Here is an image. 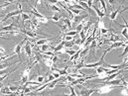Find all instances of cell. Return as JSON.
I'll return each mask as SVG.
<instances>
[{"instance_id": "39", "label": "cell", "mask_w": 128, "mask_h": 96, "mask_svg": "<svg viewBox=\"0 0 128 96\" xmlns=\"http://www.w3.org/2000/svg\"><path fill=\"white\" fill-rule=\"evenodd\" d=\"M127 53H128V48H127V46H125V47H124V51H123V53L121 54V56H120V57H123V56H125Z\"/></svg>"}, {"instance_id": "9", "label": "cell", "mask_w": 128, "mask_h": 96, "mask_svg": "<svg viewBox=\"0 0 128 96\" xmlns=\"http://www.w3.org/2000/svg\"><path fill=\"white\" fill-rule=\"evenodd\" d=\"M55 38H44V39H40L36 41V46H42L44 44H47L49 42H52Z\"/></svg>"}, {"instance_id": "27", "label": "cell", "mask_w": 128, "mask_h": 96, "mask_svg": "<svg viewBox=\"0 0 128 96\" xmlns=\"http://www.w3.org/2000/svg\"><path fill=\"white\" fill-rule=\"evenodd\" d=\"M78 31H70V32H66L64 34V36H76V35H78Z\"/></svg>"}, {"instance_id": "18", "label": "cell", "mask_w": 128, "mask_h": 96, "mask_svg": "<svg viewBox=\"0 0 128 96\" xmlns=\"http://www.w3.org/2000/svg\"><path fill=\"white\" fill-rule=\"evenodd\" d=\"M66 41V40H64ZM74 41L72 40V41H66L64 42V49H72V47L74 46Z\"/></svg>"}, {"instance_id": "2", "label": "cell", "mask_w": 128, "mask_h": 96, "mask_svg": "<svg viewBox=\"0 0 128 96\" xmlns=\"http://www.w3.org/2000/svg\"><path fill=\"white\" fill-rule=\"evenodd\" d=\"M26 41H27V39L25 38L22 42H20L18 45H16L15 50H14V52H13V55H17V56L19 57V61H20V62H22V60H21V51H22L23 46H24V43H25Z\"/></svg>"}, {"instance_id": "6", "label": "cell", "mask_w": 128, "mask_h": 96, "mask_svg": "<svg viewBox=\"0 0 128 96\" xmlns=\"http://www.w3.org/2000/svg\"><path fill=\"white\" fill-rule=\"evenodd\" d=\"M21 14V12L17 9V10H14V11H11V12H9V13H7L6 14V16L1 20V22H4L5 20H7L8 18H11V17H13V16H17V15H20Z\"/></svg>"}, {"instance_id": "12", "label": "cell", "mask_w": 128, "mask_h": 96, "mask_svg": "<svg viewBox=\"0 0 128 96\" xmlns=\"http://www.w3.org/2000/svg\"><path fill=\"white\" fill-rule=\"evenodd\" d=\"M94 92H98V90L96 89H84L80 91V95H90Z\"/></svg>"}, {"instance_id": "11", "label": "cell", "mask_w": 128, "mask_h": 96, "mask_svg": "<svg viewBox=\"0 0 128 96\" xmlns=\"http://www.w3.org/2000/svg\"><path fill=\"white\" fill-rule=\"evenodd\" d=\"M0 94H9V95H14L15 93H14V92H12V91L10 90L9 86H6V87L2 86V87H1V89H0Z\"/></svg>"}, {"instance_id": "34", "label": "cell", "mask_w": 128, "mask_h": 96, "mask_svg": "<svg viewBox=\"0 0 128 96\" xmlns=\"http://www.w3.org/2000/svg\"><path fill=\"white\" fill-rule=\"evenodd\" d=\"M68 88H70V95H76V91H74V86H72V85H68Z\"/></svg>"}, {"instance_id": "28", "label": "cell", "mask_w": 128, "mask_h": 96, "mask_svg": "<svg viewBox=\"0 0 128 96\" xmlns=\"http://www.w3.org/2000/svg\"><path fill=\"white\" fill-rule=\"evenodd\" d=\"M68 9H70V12L74 13V15H80V9H76V8H68Z\"/></svg>"}, {"instance_id": "37", "label": "cell", "mask_w": 128, "mask_h": 96, "mask_svg": "<svg viewBox=\"0 0 128 96\" xmlns=\"http://www.w3.org/2000/svg\"><path fill=\"white\" fill-rule=\"evenodd\" d=\"M64 39L66 41H72V40H74V37L72 36H64Z\"/></svg>"}, {"instance_id": "33", "label": "cell", "mask_w": 128, "mask_h": 96, "mask_svg": "<svg viewBox=\"0 0 128 96\" xmlns=\"http://www.w3.org/2000/svg\"><path fill=\"white\" fill-rule=\"evenodd\" d=\"M44 79H45V76H43V75L37 77V81L40 82V83H43V82H44Z\"/></svg>"}, {"instance_id": "24", "label": "cell", "mask_w": 128, "mask_h": 96, "mask_svg": "<svg viewBox=\"0 0 128 96\" xmlns=\"http://www.w3.org/2000/svg\"><path fill=\"white\" fill-rule=\"evenodd\" d=\"M51 9H52V11H54V12L61 13V9H60V7H58L56 4H53V5L51 6Z\"/></svg>"}, {"instance_id": "32", "label": "cell", "mask_w": 128, "mask_h": 96, "mask_svg": "<svg viewBox=\"0 0 128 96\" xmlns=\"http://www.w3.org/2000/svg\"><path fill=\"white\" fill-rule=\"evenodd\" d=\"M47 75H48V82H50V81H52V80L55 79V76L53 75V73H49Z\"/></svg>"}, {"instance_id": "20", "label": "cell", "mask_w": 128, "mask_h": 96, "mask_svg": "<svg viewBox=\"0 0 128 96\" xmlns=\"http://www.w3.org/2000/svg\"><path fill=\"white\" fill-rule=\"evenodd\" d=\"M61 18H62V15H61L60 13L56 12V13L54 14V16H52V18H51V19H52L53 21H55V22H58V21H59Z\"/></svg>"}, {"instance_id": "10", "label": "cell", "mask_w": 128, "mask_h": 96, "mask_svg": "<svg viewBox=\"0 0 128 96\" xmlns=\"http://www.w3.org/2000/svg\"><path fill=\"white\" fill-rule=\"evenodd\" d=\"M125 46H127V43H125V42H115V43H111L109 49L112 50V49H116L119 47H125Z\"/></svg>"}, {"instance_id": "26", "label": "cell", "mask_w": 128, "mask_h": 96, "mask_svg": "<svg viewBox=\"0 0 128 96\" xmlns=\"http://www.w3.org/2000/svg\"><path fill=\"white\" fill-rule=\"evenodd\" d=\"M96 47V39H92V44H90V46L88 47L90 48V50H94Z\"/></svg>"}, {"instance_id": "36", "label": "cell", "mask_w": 128, "mask_h": 96, "mask_svg": "<svg viewBox=\"0 0 128 96\" xmlns=\"http://www.w3.org/2000/svg\"><path fill=\"white\" fill-rule=\"evenodd\" d=\"M86 4H88V8H92L94 5V0H86Z\"/></svg>"}, {"instance_id": "45", "label": "cell", "mask_w": 128, "mask_h": 96, "mask_svg": "<svg viewBox=\"0 0 128 96\" xmlns=\"http://www.w3.org/2000/svg\"><path fill=\"white\" fill-rule=\"evenodd\" d=\"M39 2H41V0H36V4H35V7H36V6L39 4Z\"/></svg>"}, {"instance_id": "8", "label": "cell", "mask_w": 128, "mask_h": 96, "mask_svg": "<svg viewBox=\"0 0 128 96\" xmlns=\"http://www.w3.org/2000/svg\"><path fill=\"white\" fill-rule=\"evenodd\" d=\"M86 16H88V14H84V15H80V16L76 15V16H74V17L72 18V20L74 23H76V24H80L84 19L86 18Z\"/></svg>"}, {"instance_id": "29", "label": "cell", "mask_w": 128, "mask_h": 96, "mask_svg": "<svg viewBox=\"0 0 128 96\" xmlns=\"http://www.w3.org/2000/svg\"><path fill=\"white\" fill-rule=\"evenodd\" d=\"M42 61V56H41V54L39 55V54H37L36 56H35V60H34V62L37 64V63H39V62H41Z\"/></svg>"}, {"instance_id": "38", "label": "cell", "mask_w": 128, "mask_h": 96, "mask_svg": "<svg viewBox=\"0 0 128 96\" xmlns=\"http://www.w3.org/2000/svg\"><path fill=\"white\" fill-rule=\"evenodd\" d=\"M51 59H52V61H53V63H54V64H56V63H57V61H58V57H57L56 55L52 56V57H51Z\"/></svg>"}, {"instance_id": "5", "label": "cell", "mask_w": 128, "mask_h": 96, "mask_svg": "<svg viewBox=\"0 0 128 96\" xmlns=\"http://www.w3.org/2000/svg\"><path fill=\"white\" fill-rule=\"evenodd\" d=\"M115 42H123V40L121 39V37L119 35H116L115 33H111L110 40L105 41V43H115Z\"/></svg>"}, {"instance_id": "23", "label": "cell", "mask_w": 128, "mask_h": 96, "mask_svg": "<svg viewBox=\"0 0 128 96\" xmlns=\"http://www.w3.org/2000/svg\"><path fill=\"white\" fill-rule=\"evenodd\" d=\"M76 51L72 50V49H64L62 53H66V54H68V55H70V56H72V55L76 54Z\"/></svg>"}, {"instance_id": "15", "label": "cell", "mask_w": 128, "mask_h": 96, "mask_svg": "<svg viewBox=\"0 0 128 96\" xmlns=\"http://www.w3.org/2000/svg\"><path fill=\"white\" fill-rule=\"evenodd\" d=\"M92 6H94V5H92ZM94 9L96 10V14H97V16H98V18H99V20H102L103 17H104V15H105V13H103V12L96 6V5L94 6Z\"/></svg>"}, {"instance_id": "21", "label": "cell", "mask_w": 128, "mask_h": 96, "mask_svg": "<svg viewBox=\"0 0 128 96\" xmlns=\"http://www.w3.org/2000/svg\"><path fill=\"white\" fill-rule=\"evenodd\" d=\"M20 16H21V18H22V20H23V22L24 21H26V20H30L31 19V16L29 15V14H27V13H21L20 14Z\"/></svg>"}, {"instance_id": "14", "label": "cell", "mask_w": 128, "mask_h": 96, "mask_svg": "<svg viewBox=\"0 0 128 96\" xmlns=\"http://www.w3.org/2000/svg\"><path fill=\"white\" fill-rule=\"evenodd\" d=\"M29 6H31V7H32V5H31V4H29ZM30 12L32 13L33 16H36V18H38V19H39V18H43V17H44V15H42L41 13H39V12L37 11L36 7H32V10H31Z\"/></svg>"}, {"instance_id": "4", "label": "cell", "mask_w": 128, "mask_h": 96, "mask_svg": "<svg viewBox=\"0 0 128 96\" xmlns=\"http://www.w3.org/2000/svg\"><path fill=\"white\" fill-rule=\"evenodd\" d=\"M31 43L30 42H26L25 46H24V52L26 54V56L29 59H32V48H31Z\"/></svg>"}, {"instance_id": "40", "label": "cell", "mask_w": 128, "mask_h": 96, "mask_svg": "<svg viewBox=\"0 0 128 96\" xmlns=\"http://www.w3.org/2000/svg\"><path fill=\"white\" fill-rule=\"evenodd\" d=\"M52 72H53V75L55 76V78H59V77L61 76V74H60L59 72H55V70H53Z\"/></svg>"}, {"instance_id": "43", "label": "cell", "mask_w": 128, "mask_h": 96, "mask_svg": "<svg viewBox=\"0 0 128 96\" xmlns=\"http://www.w3.org/2000/svg\"><path fill=\"white\" fill-rule=\"evenodd\" d=\"M115 1H116V0H108V2H109L110 5H113V4L115 3Z\"/></svg>"}, {"instance_id": "41", "label": "cell", "mask_w": 128, "mask_h": 96, "mask_svg": "<svg viewBox=\"0 0 128 96\" xmlns=\"http://www.w3.org/2000/svg\"><path fill=\"white\" fill-rule=\"evenodd\" d=\"M100 32L102 33V34H107V33L109 32V30H107V29H104V28H100Z\"/></svg>"}, {"instance_id": "19", "label": "cell", "mask_w": 128, "mask_h": 96, "mask_svg": "<svg viewBox=\"0 0 128 96\" xmlns=\"http://www.w3.org/2000/svg\"><path fill=\"white\" fill-rule=\"evenodd\" d=\"M40 47H41V50H39L40 52H47V51H49V49H51V46L48 43L47 44H44V45H42Z\"/></svg>"}, {"instance_id": "42", "label": "cell", "mask_w": 128, "mask_h": 96, "mask_svg": "<svg viewBox=\"0 0 128 96\" xmlns=\"http://www.w3.org/2000/svg\"><path fill=\"white\" fill-rule=\"evenodd\" d=\"M48 2L51 4H57V3H59V0H48Z\"/></svg>"}, {"instance_id": "13", "label": "cell", "mask_w": 128, "mask_h": 96, "mask_svg": "<svg viewBox=\"0 0 128 96\" xmlns=\"http://www.w3.org/2000/svg\"><path fill=\"white\" fill-rule=\"evenodd\" d=\"M120 12H121V11H120V8H117L116 10H113V11H111V13H110V16H109V19H110L111 21H114V20L116 19L117 15H118Z\"/></svg>"}, {"instance_id": "17", "label": "cell", "mask_w": 128, "mask_h": 96, "mask_svg": "<svg viewBox=\"0 0 128 96\" xmlns=\"http://www.w3.org/2000/svg\"><path fill=\"white\" fill-rule=\"evenodd\" d=\"M97 2H99V4H100V7H98L103 13H105L106 12V4H105V1L104 0H96Z\"/></svg>"}, {"instance_id": "22", "label": "cell", "mask_w": 128, "mask_h": 96, "mask_svg": "<svg viewBox=\"0 0 128 96\" xmlns=\"http://www.w3.org/2000/svg\"><path fill=\"white\" fill-rule=\"evenodd\" d=\"M64 23L66 24V26L68 29H72V21H70V19H68V18H64Z\"/></svg>"}, {"instance_id": "7", "label": "cell", "mask_w": 128, "mask_h": 96, "mask_svg": "<svg viewBox=\"0 0 128 96\" xmlns=\"http://www.w3.org/2000/svg\"><path fill=\"white\" fill-rule=\"evenodd\" d=\"M39 26H40V22H39L38 19H33L32 21H31V23H30V28L32 29L33 32L35 33L38 31Z\"/></svg>"}, {"instance_id": "30", "label": "cell", "mask_w": 128, "mask_h": 96, "mask_svg": "<svg viewBox=\"0 0 128 96\" xmlns=\"http://www.w3.org/2000/svg\"><path fill=\"white\" fill-rule=\"evenodd\" d=\"M48 21H49V18L48 17H45L44 16L43 18H39V22L40 23H44L45 24V23H48Z\"/></svg>"}, {"instance_id": "16", "label": "cell", "mask_w": 128, "mask_h": 96, "mask_svg": "<svg viewBox=\"0 0 128 96\" xmlns=\"http://www.w3.org/2000/svg\"><path fill=\"white\" fill-rule=\"evenodd\" d=\"M64 42L66 41H62L60 44H58L56 47H54V49H53V51L55 52V53H57V52H61L63 49H64Z\"/></svg>"}, {"instance_id": "44", "label": "cell", "mask_w": 128, "mask_h": 96, "mask_svg": "<svg viewBox=\"0 0 128 96\" xmlns=\"http://www.w3.org/2000/svg\"><path fill=\"white\" fill-rule=\"evenodd\" d=\"M0 52H1L2 54H5V53H6V51H5L3 48H1V47H0Z\"/></svg>"}, {"instance_id": "1", "label": "cell", "mask_w": 128, "mask_h": 96, "mask_svg": "<svg viewBox=\"0 0 128 96\" xmlns=\"http://www.w3.org/2000/svg\"><path fill=\"white\" fill-rule=\"evenodd\" d=\"M36 64V63H34L33 62L32 65H28L25 69H24V71H23V74H22V77H21V82H22V84H24L26 81H28L29 80V75H30V71H31V69H32L33 65Z\"/></svg>"}, {"instance_id": "31", "label": "cell", "mask_w": 128, "mask_h": 96, "mask_svg": "<svg viewBox=\"0 0 128 96\" xmlns=\"http://www.w3.org/2000/svg\"><path fill=\"white\" fill-rule=\"evenodd\" d=\"M121 34H122V36H123L125 39H127V37H128V35H127V27H124V29L122 30Z\"/></svg>"}, {"instance_id": "35", "label": "cell", "mask_w": 128, "mask_h": 96, "mask_svg": "<svg viewBox=\"0 0 128 96\" xmlns=\"http://www.w3.org/2000/svg\"><path fill=\"white\" fill-rule=\"evenodd\" d=\"M84 43V41H82V39H78L76 41H74V44H76V45H80V46L82 45Z\"/></svg>"}, {"instance_id": "25", "label": "cell", "mask_w": 128, "mask_h": 96, "mask_svg": "<svg viewBox=\"0 0 128 96\" xmlns=\"http://www.w3.org/2000/svg\"><path fill=\"white\" fill-rule=\"evenodd\" d=\"M78 34H80V39H82V41H84V42H86V33L84 32V30H82Z\"/></svg>"}, {"instance_id": "3", "label": "cell", "mask_w": 128, "mask_h": 96, "mask_svg": "<svg viewBox=\"0 0 128 96\" xmlns=\"http://www.w3.org/2000/svg\"><path fill=\"white\" fill-rule=\"evenodd\" d=\"M121 82H122V77L120 79H111V80L103 81L101 83V86H103V85H105V86H118V85H121Z\"/></svg>"}]
</instances>
